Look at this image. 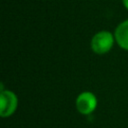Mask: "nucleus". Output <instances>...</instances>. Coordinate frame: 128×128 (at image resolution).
<instances>
[{"label":"nucleus","mask_w":128,"mask_h":128,"mask_svg":"<svg viewBox=\"0 0 128 128\" xmlns=\"http://www.w3.org/2000/svg\"><path fill=\"white\" fill-rule=\"evenodd\" d=\"M114 39L115 37L111 32L106 30L99 31L91 40V49L96 54H105L113 47Z\"/></svg>","instance_id":"nucleus-1"},{"label":"nucleus","mask_w":128,"mask_h":128,"mask_svg":"<svg viewBox=\"0 0 128 128\" xmlns=\"http://www.w3.org/2000/svg\"><path fill=\"white\" fill-rule=\"evenodd\" d=\"M18 98L16 94L10 90H2L0 94V115L1 117L11 116L17 109Z\"/></svg>","instance_id":"nucleus-2"},{"label":"nucleus","mask_w":128,"mask_h":128,"mask_svg":"<svg viewBox=\"0 0 128 128\" xmlns=\"http://www.w3.org/2000/svg\"><path fill=\"white\" fill-rule=\"evenodd\" d=\"M97 107L96 96L89 91H84L80 93L76 98V108L78 112L83 115L91 114Z\"/></svg>","instance_id":"nucleus-3"},{"label":"nucleus","mask_w":128,"mask_h":128,"mask_svg":"<svg viewBox=\"0 0 128 128\" xmlns=\"http://www.w3.org/2000/svg\"><path fill=\"white\" fill-rule=\"evenodd\" d=\"M114 37L119 47L128 51V19L124 20L116 27Z\"/></svg>","instance_id":"nucleus-4"},{"label":"nucleus","mask_w":128,"mask_h":128,"mask_svg":"<svg viewBox=\"0 0 128 128\" xmlns=\"http://www.w3.org/2000/svg\"><path fill=\"white\" fill-rule=\"evenodd\" d=\"M122 2H123V5H124V7L128 10V0H122Z\"/></svg>","instance_id":"nucleus-5"}]
</instances>
